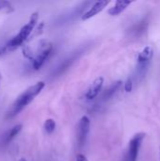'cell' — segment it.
Masks as SVG:
<instances>
[{"label": "cell", "instance_id": "cell-1", "mask_svg": "<svg viewBox=\"0 0 160 161\" xmlns=\"http://www.w3.org/2000/svg\"><path fill=\"white\" fill-rule=\"evenodd\" d=\"M38 19L39 13L37 11L33 12L29 18V21L20 29V31L12 39H10L8 42H7L4 45L0 47V57L16 50L25 42L32 33L34 27L36 26Z\"/></svg>", "mask_w": 160, "mask_h": 161}, {"label": "cell", "instance_id": "cell-3", "mask_svg": "<svg viewBox=\"0 0 160 161\" xmlns=\"http://www.w3.org/2000/svg\"><path fill=\"white\" fill-rule=\"evenodd\" d=\"M53 51V44L49 41L43 40L41 41L38 51L36 56L33 58L31 60L32 62V67L34 70H38L41 67V65L46 61V59L49 58Z\"/></svg>", "mask_w": 160, "mask_h": 161}, {"label": "cell", "instance_id": "cell-12", "mask_svg": "<svg viewBox=\"0 0 160 161\" xmlns=\"http://www.w3.org/2000/svg\"><path fill=\"white\" fill-rule=\"evenodd\" d=\"M56 128V123L53 119H47L44 123V130L48 133L51 134L52 132H54Z\"/></svg>", "mask_w": 160, "mask_h": 161}, {"label": "cell", "instance_id": "cell-9", "mask_svg": "<svg viewBox=\"0 0 160 161\" xmlns=\"http://www.w3.org/2000/svg\"><path fill=\"white\" fill-rule=\"evenodd\" d=\"M132 3L133 1H130V0H117L114 6L109 8V9L108 10V13L111 16H117L121 14L123 11H124L126 8L130 6Z\"/></svg>", "mask_w": 160, "mask_h": 161}, {"label": "cell", "instance_id": "cell-5", "mask_svg": "<svg viewBox=\"0 0 160 161\" xmlns=\"http://www.w3.org/2000/svg\"><path fill=\"white\" fill-rule=\"evenodd\" d=\"M91 127V121L88 116H82L77 126V142L79 146H82L89 135Z\"/></svg>", "mask_w": 160, "mask_h": 161}, {"label": "cell", "instance_id": "cell-16", "mask_svg": "<svg viewBox=\"0 0 160 161\" xmlns=\"http://www.w3.org/2000/svg\"><path fill=\"white\" fill-rule=\"evenodd\" d=\"M19 161H26V159L25 158H21Z\"/></svg>", "mask_w": 160, "mask_h": 161}, {"label": "cell", "instance_id": "cell-15", "mask_svg": "<svg viewBox=\"0 0 160 161\" xmlns=\"http://www.w3.org/2000/svg\"><path fill=\"white\" fill-rule=\"evenodd\" d=\"M75 161H88V158H86V156H84V155H82V154H78V155L76 156Z\"/></svg>", "mask_w": 160, "mask_h": 161}, {"label": "cell", "instance_id": "cell-17", "mask_svg": "<svg viewBox=\"0 0 160 161\" xmlns=\"http://www.w3.org/2000/svg\"><path fill=\"white\" fill-rule=\"evenodd\" d=\"M0 82H1V75H0Z\"/></svg>", "mask_w": 160, "mask_h": 161}, {"label": "cell", "instance_id": "cell-14", "mask_svg": "<svg viewBox=\"0 0 160 161\" xmlns=\"http://www.w3.org/2000/svg\"><path fill=\"white\" fill-rule=\"evenodd\" d=\"M133 89V81L131 78H128L126 82L124 83V90L126 92H130Z\"/></svg>", "mask_w": 160, "mask_h": 161}, {"label": "cell", "instance_id": "cell-10", "mask_svg": "<svg viewBox=\"0 0 160 161\" xmlns=\"http://www.w3.org/2000/svg\"><path fill=\"white\" fill-rule=\"evenodd\" d=\"M21 129H22V125H15L14 127H12L10 130H8V131L5 134V136H4L3 143H4V144L9 143V142L15 138V136L21 131Z\"/></svg>", "mask_w": 160, "mask_h": 161}, {"label": "cell", "instance_id": "cell-11", "mask_svg": "<svg viewBox=\"0 0 160 161\" xmlns=\"http://www.w3.org/2000/svg\"><path fill=\"white\" fill-rule=\"evenodd\" d=\"M122 85H123V82L120 81V80H118V81L114 82L113 84H111L109 86V88L106 91V92L104 94V98L105 99H109L110 97H112L119 91V89L122 87Z\"/></svg>", "mask_w": 160, "mask_h": 161}, {"label": "cell", "instance_id": "cell-7", "mask_svg": "<svg viewBox=\"0 0 160 161\" xmlns=\"http://www.w3.org/2000/svg\"><path fill=\"white\" fill-rule=\"evenodd\" d=\"M109 4V1H107V0H100V1H97L95 2L81 17V19L83 21H86V20H89L91 18H92L93 16L97 15L98 13H100Z\"/></svg>", "mask_w": 160, "mask_h": 161}, {"label": "cell", "instance_id": "cell-8", "mask_svg": "<svg viewBox=\"0 0 160 161\" xmlns=\"http://www.w3.org/2000/svg\"><path fill=\"white\" fill-rule=\"evenodd\" d=\"M103 85H104V77L99 76L95 78L86 92V98L88 100H93L101 92Z\"/></svg>", "mask_w": 160, "mask_h": 161}, {"label": "cell", "instance_id": "cell-2", "mask_svg": "<svg viewBox=\"0 0 160 161\" xmlns=\"http://www.w3.org/2000/svg\"><path fill=\"white\" fill-rule=\"evenodd\" d=\"M44 86H45V83L43 81H39L36 84L29 87L28 89H26L21 95L18 96L15 102L11 105L10 108L8 109L6 115V119H11L15 117L16 115H18L43 90Z\"/></svg>", "mask_w": 160, "mask_h": 161}, {"label": "cell", "instance_id": "cell-4", "mask_svg": "<svg viewBox=\"0 0 160 161\" xmlns=\"http://www.w3.org/2000/svg\"><path fill=\"white\" fill-rule=\"evenodd\" d=\"M144 139H145V133L143 132L137 133L136 135L133 136V138L129 142L127 151L124 157V161H137L140 149L141 147Z\"/></svg>", "mask_w": 160, "mask_h": 161}, {"label": "cell", "instance_id": "cell-13", "mask_svg": "<svg viewBox=\"0 0 160 161\" xmlns=\"http://www.w3.org/2000/svg\"><path fill=\"white\" fill-rule=\"evenodd\" d=\"M13 10V7L8 1H0V12L8 13Z\"/></svg>", "mask_w": 160, "mask_h": 161}, {"label": "cell", "instance_id": "cell-6", "mask_svg": "<svg viewBox=\"0 0 160 161\" xmlns=\"http://www.w3.org/2000/svg\"><path fill=\"white\" fill-rule=\"evenodd\" d=\"M154 56V50L151 46L144 47L138 55L137 62H138V69L140 72H143L151 62Z\"/></svg>", "mask_w": 160, "mask_h": 161}]
</instances>
